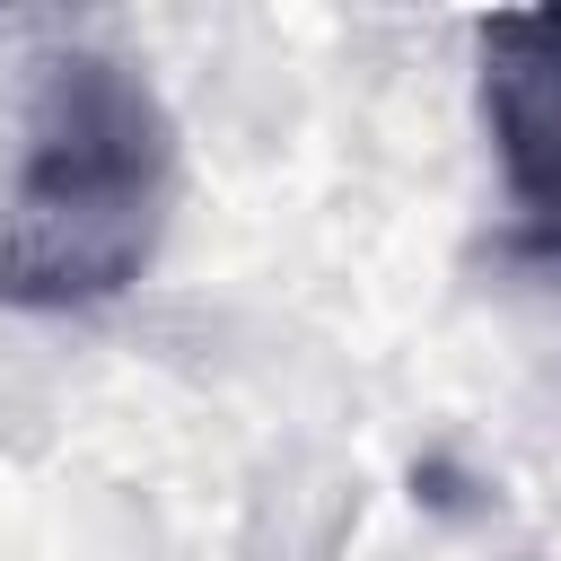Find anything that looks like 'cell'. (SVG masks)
<instances>
[{"label": "cell", "instance_id": "1", "mask_svg": "<svg viewBox=\"0 0 561 561\" xmlns=\"http://www.w3.org/2000/svg\"><path fill=\"white\" fill-rule=\"evenodd\" d=\"M175 210V114L114 53H53L0 202V307L79 316L123 298Z\"/></svg>", "mask_w": 561, "mask_h": 561}, {"label": "cell", "instance_id": "2", "mask_svg": "<svg viewBox=\"0 0 561 561\" xmlns=\"http://www.w3.org/2000/svg\"><path fill=\"white\" fill-rule=\"evenodd\" d=\"M473 53H482V131L508 193V245L561 272V0L482 18Z\"/></svg>", "mask_w": 561, "mask_h": 561}]
</instances>
